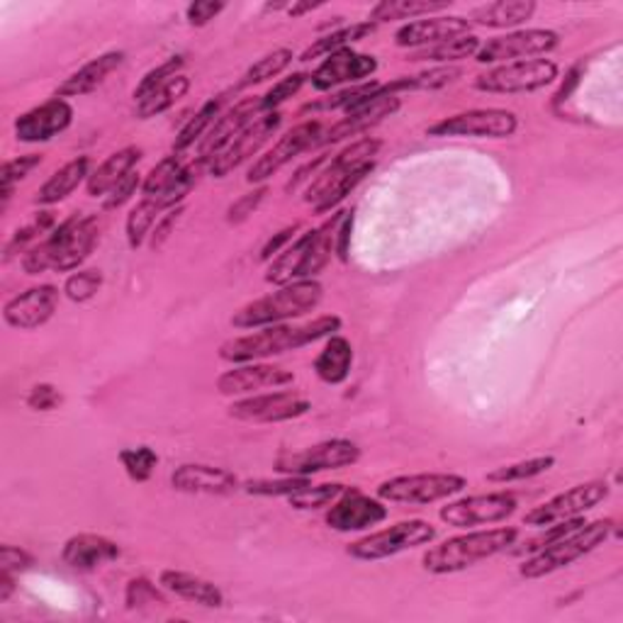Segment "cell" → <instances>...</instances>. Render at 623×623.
Instances as JSON below:
<instances>
[{"label":"cell","mask_w":623,"mask_h":623,"mask_svg":"<svg viewBox=\"0 0 623 623\" xmlns=\"http://www.w3.org/2000/svg\"><path fill=\"white\" fill-rule=\"evenodd\" d=\"M436 536L438 531L434 523L424 519H407L353 541L346 548V553L353 560H361V563H377V560L395 558L405 551H414V548L432 546L436 541Z\"/></svg>","instance_id":"9c48e42d"},{"label":"cell","mask_w":623,"mask_h":623,"mask_svg":"<svg viewBox=\"0 0 623 623\" xmlns=\"http://www.w3.org/2000/svg\"><path fill=\"white\" fill-rule=\"evenodd\" d=\"M519 129V117L505 107H478L438 120L426 129L429 137H473V139H507Z\"/></svg>","instance_id":"8fae6325"},{"label":"cell","mask_w":623,"mask_h":623,"mask_svg":"<svg viewBox=\"0 0 623 623\" xmlns=\"http://www.w3.org/2000/svg\"><path fill=\"white\" fill-rule=\"evenodd\" d=\"M560 73V66L553 59H523L511 61V64L492 66L480 76H475L473 85L480 93H497V95H519V93H536L551 85Z\"/></svg>","instance_id":"30bf717a"},{"label":"cell","mask_w":623,"mask_h":623,"mask_svg":"<svg viewBox=\"0 0 623 623\" xmlns=\"http://www.w3.org/2000/svg\"><path fill=\"white\" fill-rule=\"evenodd\" d=\"M381 85L383 83H377V81H365V83H359V85H351V89L341 91V93H336L332 97H326V101H320V103L310 105V110H339V107H344L346 113H351V110H356L363 103H368L371 97L377 91H381Z\"/></svg>","instance_id":"bcb514c9"},{"label":"cell","mask_w":623,"mask_h":623,"mask_svg":"<svg viewBox=\"0 0 623 623\" xmlns=\"http://www.w3.org/2000/svg\"><path fill=\"white\" fill-rule=\"evenodd\" d=\"M120 558V546L101 533H76L61 548V560L79 572H95Z\"/></svg>","instance_id":"83f0119b"},{"label":"cell","mask_w":623,"mask_h":623,"mask_svg":"<svg viewBox=\"0 0 623 623\" xmlns=\"http://www.w3.org/2000/svg\"><path fill=\"white\" fill-rule=\"evenodd\" d=\"M346 490V485L341 482H324V485H310L304 490L290 495L288 505L298 511H316L324 509L341 497V492Z\"/></svg>","instance_id":"ee69618b"},{"label":"cell","mask_w":623,"mask_h":623,"mask_svg":"<svg viewBox=\"0 0 623 623\" xmlns=\"http://www.w3.org/2000/svg\"><path fill=\"white\" fill-rule=\"evenodd\" d=\"M519 502L511 492H487V495H473L448 502L438 511V519L454 529H478V527H492V523H502L515 517Z\"/></svg>","instance_id":"5bb4252c"},{"label":"cell","mask_w":623,"mask_h":623,"mask_svg":"<svg viewBox=\"0 0 623 623\" xmlns=\"http://www.w3.org/2000/svg\"><path fill=\"white\" fill-rule=\"evenodd\" d=\"M225 8L227 3H222V0H198V3H190L186 8V18L193 28H205V24H210Z\"/></svg>","instance_id":"680465c9"},{"label":"cell","mask_w":623,"mask_h":623,"mask_svg":"<svg viewBox=\"0 0 623 623\" xmlns=\"http://www.w3.org/2000/svg\"><path fill=\"white\" fill-rule=\"evenodd\" d=\"M162 212H166V210L156 198H142L137 205L132 207L127 215V222H125L127 243L132 251H137L146 241V237H152V229L156 227L158 219H162Z\"/></svg>","instance_id":"ab89813d"},{"label":"cell","mask_w":623,"mask_h":623,"mask_svg":"<svg viewBox=\"0 0 623 623\" xmlns=\"http://www.w3.org/2000/svg\"><path fill=\"white\" fill-rule=\"evenodd\" d=\"M555 466V456H536L529 460H519V463H511V466H502V468H495L485 475L487 482H495V485H509V482H523V480H531V478H539V475L548 473Z\"/></svg>","instance_id":"7bdbcfd3"},{"label":"cell","mask_w":623,"mask_h":623,"mask_svg":"<svg viewBox=\"0 0 623 623\" xmlns=\"http://www.w3.org/2000/svg\"><path fill=\"white\" fill-rule=\"evenodd\" d=\"M381 89H383V85H381ZM399 107H402L399 95H385V93L377 91L368 103H363L361 107L351 110V113H346L344 120H339L336 125H332L326 132H322V137H320V142H316V146H332V144H339L344 139L359 137V134L368 132L375 125H381L383 120L393 117Z\"/></svg>","instance_id":"d4e9b609"},{"label":"cell","mask_w":623,"mask_h":623,"mask_svg":"<svg viewBox=\"0 0 623 623\" xmlns=\"http://www.w3.org/2000/svg\"><path fill=\"white\" fill-rule=\"evenodd\" d=\"M361 460V448L351 438H329V442L314 444L295 454H280L273 468L280 475H300V478H312L316 473L351 468Z\"/></svg>","instance_id":"7c38bea8"},{"label":"cell","mask_w":623,"mask_h":623,"mask_svg":"<svg viewBox=\"0 0 623 623\" xmlns=\"http://www.w3.org/2000/svg\"><path fill=\"white\" fill-rule=\"evenodd\" d=\"M180 215H183V205L174 207V210H168L162 219H158L156 227L152 229V249H162V247H164V241L168 239L170 229L176 227V222L180 219Z\"/></svg>","instance_id":"6125c7cd"},{"label":"cell","mask_w":623,"mask_h":623,"mask_svg":"<svg viewBox=\"0 0 623 623\" xmlns=\"http://www.w3.org/2000/svg\"><path fill=\"white\" fill-rule=\"evenodd\" d=\"M450 0H381L371 8L368 20L377 22H395V20H419L432 18L436 12L448 10Z\"/></svg>","instance_id":"e575fe53"},{"label":"cell","mask_w":623,"mask_h":623,"mask_svg":"<svg viewBox=\"0 0 623 623\" xmlns=\"http://www.w3.org/2000/svg\"><path fill=\"white\" fill-rule=\"evenodd\" d=\"M91 164H93L91 156H79L66 166H61L56 174L49 176L44 186L37 190L34 205H56L61 200H66L83 180L91 178Z\"/></svg>","instance_id":"d6a6232c"},{"label":"cell","mask_w":623,"mask_h":623,"mask_svg":"<svg viewBox=\"0 0 623 623\" xmlns=\"http://www.w3.org/2000/svg\"><path fill=\"white\" fill-rule=\"evenodd\" d=\"M219 107H222V97H212V101H207L198 113H195L188 122H186V127H183L178 132V137L174 142V154H183V152H188L190 146L195 144H200L203 137L207 134V129H210L215 125V117L219 115Z\"/></svg>","instance_id":"b9f144b4"},{"label":"cell","mask_w":623,"mask_h":623,"mask_svg":"<svg viewBox=\"0 0 623 623\" xmlns=\"http://www.w3.org/2000/svg\"><path fill=\"white\" fill-rule=\"evenodd\" d=\"M103 235V219L97 215H71L59 227L49 231L22 256V268L28 276H40L46 271L71 273L91 259Z\"/></svg>","instance_id":"6da1fadb"},{"label":"cell","mask_w":623,"mask_h":623,"mask_svg":"<svg viewBox=\"0 0 623 623\" xmlns=\"http://www.w3.org/2000/svg\"><path fill=\"white\" fill-rule=\"evenodd\" d=\"M12 592H15V575L12 572L0 570V604H6Z\"/></svg>","instance_id":"03108f58"},{"label":"cell","mask_w":623,"mask_h":623,"mask_svg":"<svg viewBox=\"0 0 623 623\" xmlns=\"http://www.w3.org/2000/svg\"><path fill=\"white\" fill-rule=\"evenodd\" d=\"M73 122V107L64 97H52L42 105H37L28 113H22L12 129L15 139L22 144H42L52 142L59 134H64Z\"/></svg>","instance_id":"7402d4cb"},{"label":"cell","mask_w":623,"mask_h":623,"mask_svg":"<svg viewBox=\"0 0 623 623\" xmlns=\"http://www.w3.org/2000/svg\"><path fill=\"white\" fill-rule=\"evenodd\" d=\"M320 137H322L320 120H310L302 122L298 127H292L263 156L256 158L247 174V183H251V186H256V183H266L268 178L276 176L280 168H285L292 158H298L302 152L314 149Z\"/></svg>","instance_id":"e0dca14e"},{"label":"cell","mask_w":623,"mask_h":623,"mask_svg":"<svg viewBox=\"0 0 623 623\" xmlns=\"http://www.w3.org/2000/svg\"><path fill=\"white\" fill-rule=\"evenodd\" d=\"M295 383V373L273 363H239L217 377V393L225 397H249L261 390H280Z\"/></svg>","instance_id":"d6986e66"},{"label":"cell","mask_w":623,"mask_h":623,"mask_svg":"<svg viewBox=\"0 0 623 623\" xmlns=\"http://www.w3.org/2000/svg\"><path fill=\"white\" fill-rule=\"evenodd\" d=\"M383 149L381 139L365 137L346 146L334 158H329L326 168H322L304 190V203L314 207V212H329L344 203L361 183L373 174L375 156Z\"/></svg>","instance_id":"3957f363"},{"label":"cell","mask_w":623,"mask_h":623,"mask_svg":"<svg viewBox=\"0 0 623 623\" xmlns=\"http://www.w3.org/2000/svg\"><path fill=\"white\" fill-rule=\"evenodd\" d=\"M310 81V76L304 71H298V73H292V76L288 79H280L273 89H268L263 95H261V110L263 113H276V110L288 103L292 95H298L300 89L304 83Z\"/></svg>","instance_id":"816d5d0a"},{"label":"cell","mask_w":623,"mask_h":623,"mask_svg":"<svg viewBox=\"0 0 623 623\" xmlns=\"http://www.w3.org/2000/svg\"><path fill=\"white\" fill-rule=\"evenodd\" d=\"M390 517V509L383 499L363 495L359 487H346L336 502H332L324 515V523L332 531L351 533V531H371L377 523Z\"/></svg>","instance_id":"ac0fdd59"},{"label":"cell","mask_w":623,"mask_h":623,"mask_svg":"<svg viewBox=\"0 0 623 623\" xmlns=\"http://www.w3.org/2000/svg\"><path fill=\"white\" fill-rule=\"evenodd\" d=\"M519 541V529H468V533L454 536L444 543L432 546L422 555V565L432 575H456L473 565L490 560L499 553H507Z\"/></svg>","instance_id":"5b68a950"},{"label":"cell","mask_w":623,"mask_h":623,"mask_svg":"<svg viewBox=\"0 0 623 623\" xmlns=\"http://www.w3.org/2000/svg\"><path fill=\"white\" fill-rule=\"evenodd\" d=\"M324 300V285L320 280H298V283L280 285L276 292L266 298L243 304L241 310L231 316L235 329H261L271 324H285L290 320L314 312Z\"/></svg>","instance_id":"8992f818"},{"label":"cell","mask_w":623,"mask_h":623,"mask_svg":"<svg viewBox=\"0 0 623 623\" xmlns=\"http://www.w3.org/2000/svg\"><path fill=\"white\" fill-rule=\"evenodd\" d=\"M122 61H125V52H105L95 56L76 73H71L69 79L61 81L59 89L54 91V97H81L97 91L107 81L110 73H115L122 66Z\"/></svg>","instance_id":"f546056e"},{"label":"cell","mask_w":623,"mask_h":623,"mask_svg":"<svg viewBox=\"0 0 623 623\" xmlns=\"http://www.w3.org/2000/svg\"><path fill=\"white\" fill-rule=\"evenodd\" d=\"M170 487L183 495H212L227 497L235 495L241 482L231 470L205 466V463H183L170 473Z\"/></svg>","instance_id":"4316f807"},{"label":"cell","mask_w":623,"mask_h":623,"mask_svg":"<svg viewBox=\"0 0 623 623\" xmlns=\"http://www.w3.org/2000/svg\"><path fill=\"white\" fill-rule=\"evenodd\" d=\"M52 227H54V215L52 212H40V215H37L34 222L20 227L15 235L10 237V241L6 243V261L12 259V256H15V253L28 249L30 241H34L37 237L44 235V231L52 229Z\"/></svg>","instance_id":"f5cc1de1"},{"label":"cell","mask_w":623,"mask_h":623,"mask_svg":"<svg viewBox=\"0 0 623 623\" xmlns=\"http://www.w3.org/2000/svg\"><path fill=\"white\" fill-rule=\"evenodd\" d=\"M312 409V402L295 390H276V393L249 395L231 402L227 414L237 422L249 424H280L300 419Z\"/></svg>","instance_id":"2e32d148"},{"label":"cell","mask_w":623,"mask_h":623,"mask_svg":"<svg viewBox=\"0 0 623 623\" xmlns=\"http://www.w3.org/2000/svg\"><path fill=\"white\" fill-rule=\"evenodd\" d=\"M310 485H312L310 478H300V475H283L280 480H251L243 485V490L256 497H290Z\"/></svg>","instance_id":"f907efd6"},{"label":"cell","mask_w":623,"mask_h":623,"mask_svg":"<svg viewBox=\"0 0 623 623\" xmlns=\"http://www.w3.org/2000/svg\"><path fill=\"white\" fill-rule=\"evenodd\" d=\"M40 164H42L40 154H24L18 158H10V162L3 164V176H0V183H3V203H0V212L8 210V203L12 198V190H15V183L28 178L30 170H34Z\"/></svg>","instance_id":"7dc6e473"},{"label":"cell","mask_w":623,"mask_h":623,"mask_svg":"<svg viewBox=\"0 0 623 623\" xmlns=\"http://www.w3.org/2000/svg\"><path fill=\"white\" fill-rule=\"evenodd\" d=\"M61 292L56 285H34L20 295L10 298L3 308V320L8 326L20 332H34L52 320L59 308Z\"/></svg>","instance_id":"603a6c76"},{"label":"cell","mask_w":623,"mask_h":623,"mask_svg":"<svg viewBox=\"0 0 623 623\" xmlns=\"http://www.w3.org/2000/svg\"><path fill=\"white\" fill-rule=\"evenodd\" d=\"M326 162H329V154H320V156H316V158H314V162H310L308 166H304V168H300V170H298L295 178H292V180L288 183V186H285V190H288V193H290V190H295V188L300 186V183H302V180L314 178L316 174H320V168H322V166H324Z\"/></svg>","instance_id":"e7e4bbea"},{"label":"cell","mask_w":623,"mask_h":623,"mask_svg":"<svg viewBox=\"0 0 623 623\" xmlns=\"http://www.w3.org/2000/svg\"><path fill=\"white\" fill-rule=\"evenodd\" d=\"M292 61H295V54H292V49H288V46L273 49L271 54L261 56L253 66L247 69V73H243L241 81L237 83V91L253 89V85H261L266 81L280 76V73H283L292 64Z\"/></svg>","instance_id":"60d3db41"},{"label":"cell","mask_w":623,"mask_h":623,"mask_svg":"<svg viewBox=\"0 0 623 623\" xmlns=\"http://www.w3.org/2000/svg\"><path fill=\"white\" fill-rule=\"evenodd\" d=\"M473 24L468 18L460 15H438V18H424L402 24L395 32V44L402 49H409V52H417V49L436 46L448 40H458V37L473 34Z\"/></svg>","instance_id":"484cf974"},{"label":"cell","mask_w":623,"mask_h":623,"mask_svg":"<svg viewBox=\"0 0 623 623\" xmlns=\"http://www.w3.org/2000/svg\"><path fill=\"white\" fill-rule=\"evenodd\" d=\"M120 463L125 468L127 478L132 482H149L152 475L158 466V454L149 446H137V448H122L120 450Z\"/></svg>","instance_id":"f6af8a7d"},{"label":"cell","mask_w":623,"mask_h":623,"mask_svg":"<svg viewBox=\"0 0 623 623\" xmlns=\"http://www.w3.org/2000/svg\"><path fill=\"white\" fill-rule=\"evenodd\" d=\"M142 154L144 152L139 146H125V149L110 154L105 162L93 170L91 178L85 180V188H89L91 198H105L122 178L132 174L134 166L142 162Z\"/></svg>","instance_id":"1f68e13d"},{"label":"cell","mask_w":623,"mask_h":623,"mask_svg":"<svg viewBox=\"0 0 623 623\" xmlns=\"http://www.w3.org/2000/svg\"><path fill=\"white\" fill-rule=\"evenodd\" d=\"M468 487V480L456 473H417V475H397L377 485L375 497L383 502L409 505V507H429L460 495Z\"/></svg>","instance_id":"ba28073f"},{"label":"cell","mask_w":623,"mask_h":623,"mask_svg":"<svg viewBox=\"0 0 623 623\" xmlns=\"http://www.w3.org/2000/svg\"><path fill=\"white\" fill-rule=\"evenodd\" d=\"M283 125V113L276 110V113H266L261 115L256 122L243 129L239 137L231 142L222 154H217L207 170H210V176L215 178H225L231 170L239 168L243 162H249L253 154L261 152V146L273 137V134Z\"/></svg>","instance_id":"44dd1931"},{"label":"cell","mask_w":623,"mask_h":623,"mask_svg":"<svg viewBox=\"0 0 623 623\" xmlns=\"http://www.w3.org/2000/svg\"><path fill=\"white\" fill-rule=\"evenodd\" d=\"M463 76L460 66H434L429 71H422L417 76H399L390 83H383L381 93L385 95H399L412 91H438L446 85L456 83Z\"/></svg>","instance_id":"d590c367"},{"label":"cell","mask_w":623,"mask_h":623,"mask_svg":"<svg viewBox=\"0 0 623 623\" xmlns=\"http://www.w3.org/2000/svg\"><path fill=\"white\" fill-rule=\"evenodd\" d=\"M158 584H162L164 592L178 596L183 602L198 604L205 609H219L225 604V594L215 582L193 575V572L186 570H164L162 575H158Z\"/></svg>","instance_id":"f1b7e54d"},{"label":"cell","mask_w":623,"mask_h":623,"mask_svg":"<svg viewBox=\"0 0 623 623\" xmlns=\"http://www.w3.org/2000/svg\"><path fill=\"white\" fill-rule=\"evenodd\" d=\"M377 71V59L373 54H361L356 49L344 46L339 52L324 56L320 66L314 69L310 83L314 91H334L339 85H359L365 83Z\"/></svg>","instance_id":"ffe728a7"},{"label":"cell","mask_w":623,"mask_h":623,"mask_svg":"<svg viewBox=\"0 0 623 623\" xmlns=\"http://www.w3.org/2000/svg\"><path fill=\"white\" fill-rule=\"evenodd\" d=\"M482 46V42L475 34H466L458 37V40H448L436 46H426V49H417V52H409L407 61H424V64H436V66H450L454 61L468 59L478 54V49Z\"/></svg>","instance_id":"8d00e7d4"},{"label":"cell","mask_w":623,"mask_h":623,"mask_svg":"<svg viewBox=\"0 0 623 623\" xmlns=\"http://www.w3.org/2000/svg\"><path fill=\"white\" fill-rule=\"evenodd\" d=\"M614 533V521L612 519H600V521H584L582 527L575 531L565 533L563 539L555 543L541 548L539 553L523 560L519 565V575L523 580H541L553 575V572L570 568L575 560L590 555L596 548L609 541V536Z\"/></svg>","instance_id":"52a82bcc"},{"label":"cell","mask_w":623,"mask_h":623,"mask_svg":"<svg viewBox=\"0 0 623 623\" xmlns=\"http://www.w3.org/2000/svg\"><path fill=\"white\" fill-rule=\"evenodd\" d=\"M188 91H190V79L178 73V76L168 79L152 93H146L142 101H137V117L152 120L156 115H164L166 110H170L178 101H183V97L188 95Z\"/></svg>","instance_id":"74e56055"},{"label":"cell","mask_w":623,"mask_h":623,"mask_svg":"<svg viewBox=\"0 0 623 623\" xmlns=\"http://www.w3.org/2000/svg\"><path fill=\"white\" fill-rule=\"evenodd\" d=\"M351 229H353V212H346L339 225L336 235V256L341 261H349V243H351Z\"/></svg>","instance_id":"be15d7a7"},{"label":"cell","mask_w":623,"mask_h":623,"mask_svg":"<svg viewBox=\"0 0 623 623\" xmlns=\"http://www.w3.org/2000/svg\"><path fill=\"white\" fill-rule=\"evenodd\" d=\"M373 32H375V24L371 20L346 24V28L334 30V32L320 37V40H314V44L304 49L298 61H312V59H320V56H329V54L339 52V49L351 46L353 42L365 40V37L373 34Z\"/></svg>","instance_id":"f35d334b"},{"label":"cell","mask_w":623,"mask_h":623,"mask_svg":"<svg viewBox=\"0 0 623 623\" xmlns=\"http://www.w3.org/2000/svg\"><path fill=\"white\" fill-rule=\"evenodd\" d=\"M558 46H560V34L553 30H543V28L515 30L487 40L478 49V54H475V61L482 66H502V64H511V61L546 56L555 52Z\"/></svg>","instance_id":"4fadbf2b"},{"label":"cell","mask_w":623,"mask_h":623,"mask_svg":"<svg viewBox=\"0 0 623 623\" xmlns=\"http://www.w3.org/2000/svg\"><path fill=\"white\" fill-rule=\"evenodd\" d=\"M261 115H266L261 110V97H247V101H239L235 107H229L222 117L215 120V125L207 129L203 142L198 144L200 162L210 166L212 158L222 154L227 146Z\"/></svg>","instance_id":"cb8c5ba5"},{"label":"cell","mask_w":623,"mask_h":623,"mask_svg":"<svg viewBox=\"0 0 623 623\" xmlns=\"http://www.w3.org/2000/svg\"><path fill=\"white\" fill-rule=\"evenodd\" d=\"M103 285V273L97 271V268H85V271H79L76 273H71L66 278V283H64V295L71 300V302H89L97 295V290H101Z\"/></svg>","instance_id":"c3c4849f"},{"label":"cell","mask_w":623,"mask_h":623,"mask_svg":"<svg viewBox=\"0 0 623 623\" xmlns=\"http://www.w3.org/2000/svg\"><path fill=\"white\" fill-rule=\"evenodd\" d=\"M142 183H144L142 174H137V170H132L129 176L122 178V180L117 183V186L105 195V198H103V207H105V210H117V207L129 203L132 195L142 188Z\"/></svg>","instance_id":"9f6ffc18"},{"label":"cell","mask_w":623,"mask_h":623,"mask_svg":"<svg viewBox=\"0 0 623 623\" xmlns=\"http://www.w3.org/2000/svg\"><path fill=\"white\" fill-rule=\"evenodd\" d=\"M24 405L32 412H54L64 405V395H61L59 387H54L52 383H40L24 397Z\"/></svg>","instance_id":"11a10c76"},{"label":"cell","mask_w":623,"mask_h":623,"mask_svg":"<svg viewBox=\"0 0 623 623\" xmlns=\"http://www.w3.org/2000/svg\"><path fill=\"white\" fill-rule=\"evenodd\" d=\"M609 495H612V487L602 480H592L584 485H575L570 490L555 495L553 499H548L546 505L533 507L527 517H523V527L533 529H546L551 523L568 521L588 515L594 507H600L606 502Z\"/></svg>","instance_id":"9a60e30c"},{"label":"cell","mask_w":623,"mask_h":623,"mask_svg":"<svg viewBox=\"0 0 623 623\" xmlns=\"http://www.w3.org/2000/svg\"><path fill=\"white\" fill-rule=\"evenodd\" d=\"M344 215L346 210L336 212L332 219H326L322 227L308 229L300 239L292 241L283 253H278L276 259L268 263L266 283L280 288V285L298 283V280H312L320 276L334 259L339 225L341 219H344Z\"/></svg>","instance_id":"277c9868"},{"label":"cell","mask_w":623,"mask_h":623,"mask_svg":"<svg viewBox=\"0 0 623 623\" xmlns=\"http://www.w3.org/2000/svg\"><path fill=\"white\" fill-rule=\"evenodd\" d=\"M351 368H353L351 341L341 334L329 336L322 353L314 361V375L326 385H341L349 381Z\"/></svg>","instance_id":"836d02e7"},{"label":"cell","mask_w":623,"mask_h":623,"mask_svg":"<svg viewBox=\"0 0 623 623\" xmlns=\"http://www.w3.org/2000/svg\"><path fill=\"white\" fill-rule=\"evenodd\" d=\"M183 66H186V59H183V56H170L168 61H164V64H158L149 73H144V79L139 81L137 89H134V97H137V101H142L146 93H152L154 89H158V85L166 83L168 79L178 76Z\"/></svg>","instance_id":"db71d44e"},{"label":"cell","mask_w":623,"mask_h":623,"mask_svg":"<svg viewBox=\"0 0 623 623\" xmlns=\"http://www.w3.org/2000/svg\"><path fill=\"white\" fill-rule=\"evenodd\" d=\"M324 3H292V6H288V12L292 18H300V15H304V12H312V10H316V8H322Z\"/></svg>","instance_id":"003e7915"},{"label":"cell","mask_w":623,"mask_h":623,"mask_svg":"<svg viewBox=\"0 0 623 623\" xmlns=\"http://www.w3.org/2000/svg\"><path fill=\"white\" fill-rule=\"evenodd\" d=\"M298 231H300V222L290 225V227H285V229H280L278 235H273L271 239H268V241L263 243L259 259H261L263 263H271L278 253H283V251L290 247V241H295Z\"/></svg>","instance_id":"94428289"},{"label":"cell","mask_w":623,"mask_h":623,"mask_svg":"<svg viewBox=\"0 0 623 623\" xmlns=\"http://www.w3.org/2000/svg\"><path fill=\"white\" fill-rule=\"evenodd\" d=\"M125 604L129 612H142L146 606H166L168 600L164 596L162 588H156L152 580L134 578L125 590Z\"/></svg>","instance_id":"681fc988"},{"label":"cell","mask_w":623,"mask_h":623,"mask_svg":"<svg viewBox=\"0 0 623 623\" xmlns=\"http://www.w3.org/2000/svg\"><path fill=\"white\" fill-rule=\"evenodd\" d=\"M341 326H344V322H341L339 314L316 316V320H312L308 324H288L285 322V324L261 326V329H253V334L225 341V344L219 346V359L231 365L266 361V359L280 356V353L300 351L320 339L334 336L341 332Z\"/></svg>","instance_id":"7a4b0ae2"},{"label":"cell","mask_w":623,"mask_h":623,"mask_svg":"<svg viewBox=\"0 0 623 623\" xmlns=\"http://www.w3.org/2000/svg\"><path fill=\"white\" fill-rule=\"evenodd\" d=\"M34 565V558L24 551V548H18V546H0V570H6V572H24V570H30Z\"/></svg>","instance_id":"91938a15"},{"label":"cell","mask_w":623,"mask_h":623,"mask_svg":"<svg viewBox=\"0 0 623 623\" xmlns=\"http://www.w3.org/2000/svg\"><path fill=\"white\" fill-rule=\"evenodd\" d=\"M536 10H539V6L533 0H497V3L475 8L468 22L490 30H515L519 24L529 22L536 15Z\"/></svg>","instance_id":"4dcf8cb0"},{"label":"cell","mask_w":623,"mask_h":623,"mask_svg":"<svg viewBox=\"0 0 623 623\" xmlns=\"http://www.w3.org/2000/svg\"><path fill=\"white\" fill-rule=\"evenodd\" d=\"M266 193H268V188H266V186H261L259 190L241 195L239 200L231 203V205H229V210H227V219H229V222H231V225H239V222H243V219H247L249 215H253L256 207H259V205L263 203Z\"/></svg>","instance_id":"6f0895ef"}]
</instances>
